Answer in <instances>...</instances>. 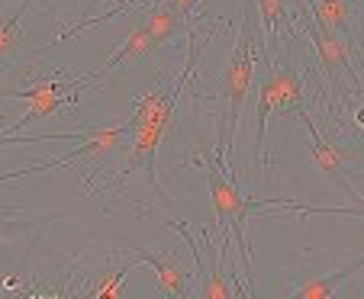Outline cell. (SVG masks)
<instances>
[{
    "instance_id": "1",
    "label": "cell",
    "mask_w": 364,
    "mask_h": 299,
    "mask_svg": "<svg viewBox=\"0 0 364 299\" xmlns=\"http://www.w3.org/2000/svg\"><path fill=\"white\" fill-rule=\"evenodd\" d=\"M255 10H258L255 0H245L242 23H239V39H235V48L229 55L226 71H223V81H220V113H216L220 142H216V155L223 161H229V155H232L235 129H239L248 90L255 84V62H258V52H264V33H262V23H258Z\"/></svg>"
},
{
    "instance_id": "2",
    "label": "cell",
    "mask_w": 364,
    "mask_h": 299,
    "mask_svg": "<svg viewBox=\"0 0 364 299\" xmlns=\"http://www.w3.org/2000/svg\"><path fill=\"white\" fill-rule=\"evenodd\" d=\"M197 168H203L206 174V190H210V200H213V212H216V235L229 232L239 248V261H242V277L245 283L252 286V245H248L245 238V222L255 210H262V206H294L296 200H268V197H245L239 190V180H235V170L229 161H223L220 155L213 151H203V155L193 158Z\"/></svg>"
},
{
    "instance_id": "3",
    "label": "cell",
    "mask_w": 364,
    "mask_h": 299,
    "mask_svg": "<svg viewBox=\"0 0 364 299\" xmlns=\"http://www.w3.org/2000/svg\"><path fill=\"white\" fill-rule=\"evenodd\" d=\"M103 75L90 71V75H68V71H55L48 77H39L29 90H10L7 100L23 103V116L16 123L7 126L10 136H20V129H26L29 123H39V119H48L55 116L58 109L65 107H77L81 103V94L100 84Z\"/></svg>"
},
{
    "instance_id": "4",
    "label": "cell",
    "mask_w": 364,
    "mask_h": 299,
    "mask_svg": "<svg viewBox=\"0 0 364 299\" xmlns=\"http://www.w3.org/2000/svg\"><path fill=\"white\" fill-rule=\"evenodd\" d=\"M262 55H264V62H268V71H264V81L258 87V97H255V164H262V148H264V138H268L271 116H287L303 107L300 71L290 68V65L277 68L268 52H262Z\"/></svg>"
},
{
    "instance_id": "5",
    "label": "cell",
    "mask_w": 364,
    "mask_h": 299,
    "mask_svg": "<svg viewBox=\"0 0 364 299\" xmlns=\"http://www.w3.org/2000/svg\"><path fill=\"white\" fill-rule=\"evenodd\" d=\"M296 116H300V123L306 126L313 164L323 170L326 180H329L332 187H338V190H342L345 197L351 200V203H364V197L355 190V174H351V161H355V158H351V151H345L342 145L329 142V138H326L323 132L316 129V123H313V116L306 113V107L296 109Z\"/></svg>"
},
{
    "instance_id": "6",
    "label": "cell",
    "mask_w": 364,
    "mask_h": 299,
    "mask_svg": "<svg viewBox=\"0 0 364 299\" xmlns=\"http://www.w3.org/2000/svg\"><path fill=\"white\" fill-rule=\"evenodd\" d=\"M132 254L142 261L145 267L155 271L159 286L168 299H184L191 296V283H193V258L184 261L178 251H145V248L132 245Z\"/></svg>"
},
{
    "instance_id": "7",
    "label": "cell",
    "mask_w": 364,
    "mask_h": 299,
    "mask_svg": "<svg viewBox=\"0 0 364 299\" xmlns=\"http://www.w3.org/2000/svg\"><path fill=\"white\" fill-rule=\"evenodd\" d=\"M309 13L332 36H342L345 45L355 48L358 58H364V42L358 36V0H306Z\"/></svg>"
},
{
    "instance_id": "8",
    "label": "cell",
    "mask_w": 364,
    "mask_h": 299,
    "mask_svg": "<svg viewBox=\"0 0 364 299\" xmlns=\"http://www.w3.org/2000/svg\"><path fill=\"white\" fill-rule=\"evenodd\" d=\"M155 52H159V42L151 39V29L145 26V20H139V23L129 26L123 45H119L117 52L97 68V75H107V71L119 68V65H129V62H145V58H151Z\"/></svg>"
},
{
    "instance_id": "9",
    "label": "cell",
    "mask_w": 364,
    "mask_h": 299,
    "mask_svg": "<svg viewBox=\"0 0 364 299\" xmlns=\"http://www.w3.org/2000/svg\"><path fill=\"white\" fill-rule=\"evenodd\" d=\"M39 0H20L14 10H0V71L20 58L23 52V16L36 7Z\"/></svg>"
},
{
    "instance_id": "10",
    "label": "cell",
    "mask_w": 364,
    "mask_h": 299,
    "mask_svg": "<svg viewBox=\"0 0 364 299\" xmlns=\"http://www.w3.org/2000/svg\"><path fill=\"white\" fill-rule=\"evenodd\" d=\"M358 271H364V254L361 258H355L351 264H345L342 271H332V273H326V277L300 280V283L290 290V296H296V299H329V296H336L338 286L348 283Z\"/></svg>"
},
{
    "instance_id": "11",
    "label": "cell",
    "mask_w": 364,
    "mask_h": 299,
    "mask_svg": "<svg viewBox=\"0 0 364 299\" xmlns=\"http://www.w3.org/2000/svg\"><path fill=\"white\" fill-rule=\"evenodd\" d=\"M255 7H258V23L264 33V52H271L290 23V0H255Z\"/></svg>"
},
{
    "instance_id": "12",
    "label": "cell",
    "mask_w": 364,
    "mask_h": 299,
    "mask_svg": "<svg viewBox=\"0 0 364 299\" xmlns=\"http://www.w3.org/2000/svg\"><path fill=\"white\" fill-rule=\"evenodd\" d=\"M145 26L151 29V39L159 42V48H165L168 42H174L181 36V29H187L191 23L184 20V16L178 13L174 7H168V4H161V7H151L149 13H145Z\"/></svg>"
},
{
    "instance_id": "13",
    "label": "cell",
    "mask_w": 364,
    "mask_h": 299,
    "mask_svg": "<svg viewBox=\"0 0 364 299\" xmlns=\"http://www.w3.org/2000/svg\"><path fill=\"white\" fill-rule=\"evenodd\" d=\"M136 264H139V261H126L123 267H107V271H103L100 277L90 283L87 296H94V299H113V296H119V286H123L126 273H129Z\"/></svg>"
},
{
    "instance_id": "14",
    "label": "cell",
    "mask_w": 364,
    "mask_h": 299,
    "mask_svg": "<svg viewBox=\"0 0 364 299\" xmlns=\"http://www.w3.org/2000/svg\"><path fill=\"white\" fill-rule=\"evenodd\" d=\"M81 142L84 132H42V136H10V132H0V148H7V145H36V142Z\"/></svg>"
},
{
    "instance_id": "15",
    "label": "cell",
    "mask_w": 364,
    "mask_h": 299,
    "mask_svg": "<svg viewBox=\"0 0 364 299\" xmlns=\"http://www.w3.org/2000/svg\"><path fill=\"white\" fill-rule=\"evenodd\" d=\"M7 235H10V229L4 222H0V248H4V241H7Z\"/></svg>"
},
{
    "instance_id": "16",
    "label": "cell",
    "mask_w": 364,
    "mask_h": 299,
    "mask_svg": "<svg viewBox=\"0 0 364 299\" xmlns=\"http://www.w3.org/2000/svg\"><path fill=\"white\" fill-rule=\"evenodd\" d=\"M97 4H100V0H90V4H87V16H90V10H94ZM81 20H84V16H81Z\"/></svg>"
}]
</instances>
